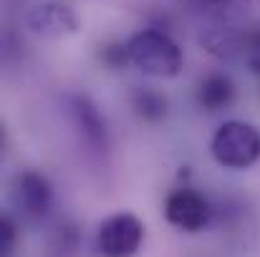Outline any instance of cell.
I'll list each match as a JSON object with an SVG mask.
<instances>
[{"instance_id":"obj_12","label":"cell","mask_w":260,"mask_h":257,"mask_svg":"<svg viewBox=\"0 0 260 257\" xmlns=\"http://www.w3.org/2000/svg\"><path fill=\"white\" fill-rule=\"evenodd\" d=\"M15 222L5 214L3 219H0V250L3 252H10V247L15 245Z\"/></svg>"},{"instance_id":"obj_1","label":"cell","mask_w":260,"mask_h":257,"mask_svg":"<svg viewBox=\"0 0 260 257\" xmlns=\"http://www.w3.org/2000/svg\"><path fill=\"white\" fill-rule=\"evenodd\" d=\"M129 63L152 79H174L182 71V48L162 30L147 28L134 33L129 41Z\"/></svg>"},{"instance_id":"obj_11","label":"cell","mask_w":260,"mask_h":257,"mask_svg":"<svg viewBox=\"0 0 260 257\" xmlns=\"http://www.w3.org/2000/svg\"><path fill=\"white\" fill-rule=\"evenodd\" d=\"M99 61L111 68V71H119L124 66H132L129 63V46L126 43H104L99 48Z\"/></svg>"},{"instance_id":"obj_10","label":"cell","mask_w":260,"mask_h":257,"mask_svg":"<svg viewBox=\"0 0 260 257\" xmlns=\"http://www.w3.org/2000/svg\"><path fill=\"white\" fill-rule=\"evenodd\" d=\"M132 106H134V114L149 124H157L167 116V98L152 88H137L132 96Z\"/></svg>"},{"instance_id":"obj_5","label":"cell","mask_w":260,"mask_h":257,"mask_svg":"<svg viewBox=\"0 0 260 257\" xmlns=\"http://www.w3.org/2000/svg\"><path fill=\"white\" fill-rule=\"evenodd\" d=\"M13 202L28 219H43L53 204L51 181L33 169L20 171L13 181Z\"/></svg>"},{"instance_id":"obj_6","label":"cell","mask_w":260,"mask_h":257,"mask_svg":"<svg viewBox=\"0 0 260 257\" xmlns=\"http://www.w3.org/2000/svg\"><path fill=\"white\" fill-rule=\"evenodd\" d=\"M207 48L217 56H240L255 74H260V25H253L243 33H222L215 30L212 35H207Z\"/></svg>"},{"instance_id":"obj_13","label":"cell","mask_w":260,"mask_h":257,"mask_svg":"<svg viewBox=\"0 0 260 257\" xmlns=\"http://www.w3.org/2000/svg\"><path fill=\"white\" fill-rule=\"evenodd\" d=\"M189 3L205 13H225V10H233L240 0H189Z\"/></svg>"},{"instance_id":"obj_2","label":"cell","mask_w":260,"mask_h":257,"mask_svg":"<svg viewBox=\"0 0 260 257\" xmlns=\"http://www.w3.org/2000/svg\"><path fill=\"white\" fill-rule=\"evenodd\" d=\"M212 157L225 169H248L260 159V131L245 121H225L212 136Z\"/></svg>"},{"instance_id":"obj_3","label":"cell","mask_w":260,"mask_h":257,"mask_svg":"<svg viewBox=\"0 0 260 257\" xmlns=\"http://www.w3.org/2000/svg\"><path fill=\"white\" fill-rule=\"evenodd\" d=\"M144 240V225L129 212L111 214L101 222L96 247L101 257H134Z\"/></svg>"},{"instance_id":"obj_4","label":"cell","mask_w":260,"mask_h":257,"mask_svg":"<svg viewBox=\"0 0 260 257\" xmlns=\"http://www.w3.org/2000/svg\"><path fill=\"white\" fill-rule=\"evenodd\" d=\"M210 202L194 189H174L165 199V217L167 222L182 232H200L210 222Z\"/></svg>"},{"instance_id":"obj_9","label":"cell","mask_w":260,"mask_h":257,"mask_svg":"<svg viewBox=\"0 0 260 257\" xmlns=\"http://www.w3.org/2000/svg\"><path fill=\"white\" fill-rule=\"evenodd\" d=\"M235 98V86L225 74H210L197 86V103L205 111H220Z\"/></svg>"},{"instance_id":"obj_8","label":"cell","mask_w":260,"mask_h":257,"mask_svg":"<svg viewBox=\"0 0 260 257\" xmlns=\"http://www.w3.org/2000/svg\"><path fill=\"white\" fill-rule=\"evenodd\" d=\"M69 111H71L74 126L79 129L81 139L86 141L88 146L96 149V152L106 149V126H104L96 106L88 101L86 96H74L71 103H69Z\"/></svg>"},{"instance_id":"obj_7","label":"cell","mask_w":260,"mask_h":257,"mask_svg":"<svg viewBox=\"0 0 260 257\" xmlns=\"http://www.w3.org/2000/svg\"><path fill=\"white\" fill-rule=\"evenodd\" d=\"M28 25L33 33L46 35V38H61V35H71L76 33L79 23L76 15L69 5L63 3H43L36 5L28 15Z\"/></svg>"}]
</instances>
